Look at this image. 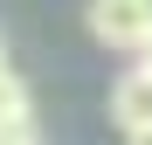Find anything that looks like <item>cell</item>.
<instances>
[{
  "instance_id": "cell-5",
  "label": "cell",
  "mask_w": 152,
  "mask_h": 145,
  "mask_svg": "<svg viewBox=\"0 0 152 145\" xmlns=\"http://www.w3.org/2000/svg\"><path fill=\"white\" fill-rule=\"evenodd\" d=\"M138 69H145V76H152V42H145V48H138Z\"/></svg>"
},
{
  "instance_id": "cell-7",
  "label": "cell",
  "mask_w": 152,
  "mask_h": 145,
  "mask_svg": "<svg viewBox=\"0 0 152 145\" xmlns=\"http://www.w3.org/2000/svg\"><path fill=\"white\" fill-rule=\"evenodd\" d=\"M0 62H7V42H0Z\"/></svg>"
},
{
  "instance_id": "cell-2",
  "label": "cell",
  "mask_w": 152,
  "mask_h": 145,
  "mask_svg": "<svg viewBox=\"0 0 152 145\" xmlns=\"http://www.w3.org/2000/svg\"><path fill=\"white\" fill-rule=\"evenodd\" d=\"M111 125L124 131V138H138V131H152V76L132 62L124 76L111 83Z\"/></svg>"
},
{
  "instance_id": "cell-4",
  "label": "cell",
  "mask_w": 152,
  "mask_h": 145,
  "mask_svg": "<svg viewBox=\"0 0 152 145\" xmlns=\"http://www.w3.org/2000/svg\"><path fill=\"white\" fill-rule=\"evenodd\" d=\"M0 145H42L35 131H0Z\"/></svg>"
},
{
  "instance_id": "cell-3",
  "label": "cell",
  "mask_w": 152,
  "mask_h": 145,
  "mask_svg": "<svg viewBox=\"0 0 152 145\" xmlns=\"http://www.w3.org/2000/svg\"><path fill=\"white\" fill-rule=\"evenodd\" d=\"M0 131H35V97L7 62H0Z\"/></svg>"
},
{
  "instance_id": "cell-6",
  "label": "cell",
  "mask_w": 152,
  "mask_h": 145,
  "mask_svg": "<svg viewBox=\"0 0 152 145\" xmlns=\"http://www.w3.org/2000/svg\"><path fill=\"white\" fill-rule=\"evenodd\" d=\"M124 145H152V131H138V138H124Z\"/></svg>"
},
{
  "instance_id": "cell-1",
  "label": "cell",
  "mask_w": 152,
  "mask_h": 145,
  "mask_svg": "<svg viewBox=\"0 0 152 145\" xmlns=\"http://www.w3.org/2000/svg\"><path fill=\"white\" fill-rule=\"evenodd\" d=\"M83 21H90V42H104L118 55H132V62L152 42V0H90Z\"/></svg>"
}]
</instances>
